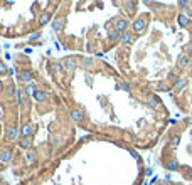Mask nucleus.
Returning <instances> with one entry per match:
<instances>
[{
    "label": "nucleus",
    "mask_w": 192,
    "mask_h": 185,
    "mask_svg": "<svg viewBox=\"0 0 192 185\" xmlns=\"http://www.w3.org/2000/svg\"><path fill=\"white\" fill-rule=\"evenodd\" d=\"M184 52H185V56H189V52H192V44H189V46L184 47Z\"/></svg>",
    "instance_id": "nucleus-27"
},
{
    "label": "nucleus",
    "mask_w": 192,
    "mask_h": 185,
    "mask_svg": "<svg viewBox=\"0 0 192 185\" xmlns=\"http://www.w3.org/2000/svg\"><path fill=\"white\" fill-rule=\"evenodd\" d=\"M7 138H9V140H17L19 138L17 126H9V128H7Z\"/></svg>",
    "instance_id": "nucleus-8"
},
{
    "label": "nucleus",
    "mask_w": 192,
    "mask_h": 185,
    "mask_svg": "<svg viewBox=\"0 0 192 185\" xmlns=\"http://www.w3.org/2000/svg\"><path fill=\"white\" fill-rule=\"evenodd\" d=\"M108 37H110V40H116V39H120V37H122V34H120L118 30H110V34H108Z\"/></svg>",
    "instance_id": "nucleus-21"
},
{
    "label": "nucleus",
    "mask_w": 192,
    "mask_h": 185,
    "mask_svg": "<svg viewBox=\"0 0 192 185\" xmlns=\"http://www.w3.org/2000/svg\"><path fill=\"white\" fill-rule=\"evenodd\" d=\"M147 104L150 108H160V101H158L157 96H148L147 98Z\"/></svg>",
    "instance_id": "nucleus-11"
},
{
    "label": "nucleus",
    "mask_w": 192,
    "mask_h": 185,
    "mask_svg": "<svg viewBox=\"0 0 192 185\" xmlns=\"http://www.w3.org/2000/svg\"><path fill=\"white\" fill-rule=\"evenodd\" d=\"M14 93H15L14 86H9V88H7V94H9V96H14Z\"/></svg>",
    "instance_id": "nucleus-29"
},
{
    "label": "nucleus",
    "mask_w": 192,
    "mask_h": 185,
    "mask_svg": "<svg viewBox=\"0 0 192 185\" xmlns=\"http://www.w3.org/2000/svg\"><path fill=\"white\" fill-rule=\"evenodd\" d=\"M26 160H27V162H34V160H36V155L32 153V151H26Z\"/></svg>",
    "instance_id": "nucleus-25"
},
{
    "label": "nucleus",
    "mask_w": 192,
    "mask_h": 185,
    "mask_svg": "<svg viewBox=\"0 0 192 185\" xmlns=\"http://www.w3.org/2000/svg\"><path fill=\"white\" fill-rule=\"evenodd\" d=\"M62 67H64L66 71H74V69L78 67V61L74 59V57H66V59L62 61Z\"/></svg>",
    "instance_id": "nucleus-4"
},
{
    "label": "nucleus",
    "mask_w": 192,
    "mask_h": 185,
    "mask_svg": "<svg viewBox=\"0 0 192 185\" xmlns=\"http://www.w3.org/2000/svg\"><path fill=\"white\" fill-rule=\"evenodd\" d=\"M158 88H160V89H170V84L169 83H160V84H158Z\"/></svg>",
    "instance_id": "nucleus-28"
},
{
    "label": "nucleus",
    "mask_w": 192,
    "mask_h": 185,
    "mask_svg": "<svg viewBox=\"0 0 192 185\" xmlns=\"http://www.w3.org/2000/svg\"><path fill=\"white\" fill-rule=\"evenodd\" d=\"M120 40H122V44H132L133 42V34L132 32H125V34H122V37H120Z\"/></svg>",
    "instance_id": "nucleus-12"
},
{
    "label": "nucleus",
    "mask_w": 192,
    "mask_h": 185,
    "mask_svg": "<svg viewBox=\"0 0 192 185\" xmlns=\"http://www.w3.org/2000/svg\"><path fill=\"white\" fill-rule=\"evenodd\" d=\"M19 145H20V148H24V150H29V148L32 146V138L29 136V138H20L19 140Z\"/></svg>",
    "instance_id": "nucleus-10"
},
{
    "label": "nucleus",
    "mask_w": 192,
    "mask_h": 185,
    "mask_svg": "<svg viewBox=\"0 0 192 185\" xmlns=\"http://www.w3.org/2000/svg\"><path fill=\"white\" fill-rule=\"evenodd\" d=\"M51 69L54 72H61L62 71V62H52L51 64Z\"/></svg>",
    "instance_id": "nucleus-22"
},
{
    "label": "nucleus",
    "mask_w": 192,
    "mask_h": 185,
    "mask_svg": "<svg viewBox=\"0 0 192 185\" xmlns=\"http://www.w3.org/2000/svg\"><path fill=\"white\" fill-rule=\"evenodd\" d=\"M5 72H9V69H7V66L3 62H0V74H5Z\"/></svg>",
    "instance_id": "nucleus-26"
},
{
    "label": "nucleus",
    "mask_w": 192,
    "mask_h": 185,
    "mask_svg": "<svg viewBox=\"0 0 192 185\" xmlns=\"http://www.w3.org/2000/svg\"><path fill=\"white\" fill-rule=\"evenodd\" d=\"M12 157H14V151H12L10 148H5V150H2V151H0V163L7 165L9 162H12Z\"/></svg>",
    "instance_id": "nucleus-2"
},
{
    "label": "nucleus",
    "mask_w": 192,
    "mask_h": 185,
    "mask_svg": "<svg viewBox=\"0 0 192 185\" xmlns=\"http://www.w3.org/2000/svg\"><path fill=\"white\" fill-rule=\"evenodd\" d=\"M165 167L169 168V170H179V168H180V165H179L177 160H170V162H167Z\"/></svg>",
    "instance_id": "nucleus-19"
},
{
    "label": "nucleus",
    "mask_w": 192,
    "mask_h": 185,
    "mask_svg": "<svg viewBox=\"0 0 192 185\" xmlns=\"http://www.w3.org/2000/svg\"><path fill=\"white\" fill-rule=\"evenodd\" d=\"M81 64H83V67H84V69H91V67L94 66V61L91 59V57H84Z\"/></svg>",
    "instance_id": "nucleus-20"
},
{
    "label": "nucleus",
    "mask_w": 192,
    "mask_h": 185,
    "mask_svg": "<svg viewBox=\"0 0 192 185\" xmlns=\"http://www.w3.org/2000/svg\"><path fill=\"white\" fill-rule=\"evenodd\" d=\"M147 25H148V20L145 19V17H138V19H135L133 20V30L137 32V34H142V32L147 29Z\"/></svg>",
    "instance_id": "nucleus-1"
},
{
    "label": "nucleus",
    "mask_w": 192,
    "mask_h": 185,
    "mask_svg": "<svg viewBox=\"0 0 192 185\" xmlns=\"http://www.w3.org/2000/svg\"><path fill=\"white\" fill-rule=\"evenodd\" d=\"M71 121H74V123L83 121V111L79 108H74L73 111H71Z\"/></svg>",
    "instance_id": "nucleus-7"
},
{
    "label": "nucleus",
    "mask_w": 192,
    "mask_h": 185,
    "mask_svg": "<svg viewBox=\"0 0 192 185\" xmlns=\"http://www.w3.org/2000/svg\"><path fill=\"white\" fill-rule=\"evenodd\" d=\"M24 93H26V94H32V96H34L36 88H34L32 84H27V86H26V89H24Z\"/></svg>",
    "instance_id": "nucleus-23"
},
{
    "label": "nucleus",
    "mask_w": 192,
    "mask_h": 185,
    "mask_svg": "<svg viewBox=\"0 0 192 185\" xmlns=\"http://www.w3.org/2000/svg\"><path fill=\"white\" fill-rule=\"evenodd\" d=\"M187 86V79L185 77H180V79H177L175 81V86H174V89L175 91H180V89H184Z\"/></svg>",
    "instance_id": "nucleus-15"
},
{
    "label": "nucleus",
    "mask_w": 192,
    "mask_h": 185,
    "mask_svg": "<svg viewBox=\"0 0 192 185\" xmlns=\"http://www.w3.org/2000/svg\"><path fill=\"white\" fill-rule=\"evenodd\" d=\"M127 27H128V20L127 19H116L115 20V30H118L120 34H125L127 32Z\"/></svg>",
    "instance_id": "nucleus-3"
},
{
    "label": "nucleus",
    "mask_w": 192,
    "mask_h": 185,
    "mask_svg": "<svg viewBox=\"0 0 192 185\" xmlns=\"http://www.w3.org/2000/svg\"><path fill=\"white\" fill-rule=\"evenodd\" d=\"M20 133H22V136L24 138H29V136H32V125H24L22 126V130H20Z\"/></svg>",
    "instance_id": "nucleus-14"
},
{
    "label": "nucleus",
    "mask_w": 192,
    "mask_h": 185,
    "mask_svg": "<svg viewBox=\"0 0 192 185\" xmlns=\"http://www.w3.org/2000/svg\"><path fill=\"white\" fill-rule=\"evenodd\" d=\"M189 64H190V56H185V54H184V56L179 57V61H177V67H179V69H185Z\"/></svg>",
    "instance_id": "nucleus-6"
},
{
    "label": "nucleus",
    "mask_w": 192,
    "mask_h": 185,
    "mask_svg": "<svg viewBox=\"0 0 192 185\" xmlns=\"http://www.w3.org/2000/svg\"><path fill=\"white\" fill-rule=\"evenodd\" d=\"M179 143H180V135H174V136H172V138H170V141H169V145H170V146H172V148H174V150H175V148H177V146H179Z\"/></svg>",
    "instance_id": "nucleus-18"
},
{
    "label": "nucleus",
    "mask_w": 192,
    "mask_h": 185,
    "mask_svg": "<svg viewBox=\"0 0 192 185\" xmlns=\"http://www.w3.org/2000/svg\"><path fill=\"white\" fill-rule=\"evenodd\" d=\"M52 17V14H49V12H44V14H41V17H39V25H46V24L51 20Z\"/></svg>",
    "instance_id": "nucleus-17"
},
{
    "label": "nucleus",
    "mask_w": 192,
    "mask_h": 185,
    "mask_svg": "<svg viewBox=\"0 0 192 185\" xmlns=\"http://www.w3.org/2000/svg\"><path fill=\"white\" fill-rule=\"evenodd\" d=\"M189 5V2H185V0H180V2H179V7H187Z\"/></svg>",
    "instance_id": "nucleus-30"
},
{
    "label": "nucleus",
    "mask_w": 192,
    "mask_h": 185,
    "mask_svg": "<svg viewBox=\"0 0 192 185\" xmlns=\"http://www.w3.org/2000/svg\"><path fill=\"white\" fill-rule=\"evenodd\" d=\"M177 22H179V25H180V27H187V25H189V24H190V19L187 17V15L180 14V15H179V17H177Z\"/></svg>",
    "instance_id": "nucleus-13"
},
{
    "label": "nucleus",
    "mask_w": 192,
    "mask_h": 185,
    "mask_svg": "<svg viewBox=\"0 0 192 185\" xmlns=\"http://www.w3.org/2000/svg\"><path fill=\"white\" fill-rule=\"evenodd\" d=\"M64 24H66V20H64V19H56V20H52V29L59 32L61 29L64 27Z\"/></svg>",
    "instance_id": "nucleus-16"
},
{
    "label": "nucleus",
    "mask_w": 192,
    "mask_h": 185,
    "mask_svg": "<svg viewBox=\"0 0 192 185\" xmlns=\"http://www.w3.org/2000/svg\"><path fill=\"white\" fill-rule=\"evenodd\" d=\"M34 99H36L37 103L46 101V99H47V93L42 91V89H36V93H34Z\"/></svg>",
    "instance_id": "nucleus-9"
},
{
    "label": "nucleus",
    "mask_w": 192,
    "mask_h": 185,
    "mask_svg": "<svg viewBox=\"0 0 192 185\" xmlns=\"http://www.w3.org/2000/svg\"><path fill=\"white\" fill-rule=\"evenodd\" d=\"M118 89H123V91H130V84L123 81V83H120V84H118Z\"/></svg>",
    "instance_id": "nucleus-24"
},
{
    "label": "nucleus",
    "mask_w": 192,
    "mask_h": 185,
    "mask_svg": "<svg viewBox=\"0 0 192 185\" xmlns=\"http://www.w3.org/2000/svg\"><path fill=\"white\" fill-rule=\"evenodd\" d=\"M36 39H39V34H32L31 35V40H36Z\"/></svg>",
    "instance_id": "nucleus-31"
},
{
    "label": "nucleus",
    "mask_w": 192,
    "mask_h": 185,
    "mask_svg": "<svg viewBox=\"0 0 192 185\" xmlns=\"http://www.w3.org/2000/svg\"><path fill=\"white\" fill-rule=\"evenodd\" d=\"M19 79L22 81L24 84H31L32 83V72L31 71H20L19 72Z\"/></svg>",
    "instance_id": "nucleus-5"
}]
</instances>
